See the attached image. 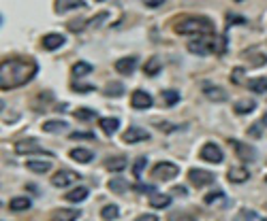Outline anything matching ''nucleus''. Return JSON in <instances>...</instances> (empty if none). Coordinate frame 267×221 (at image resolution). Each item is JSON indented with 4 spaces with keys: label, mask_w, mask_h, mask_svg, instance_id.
Here are the masks:
<instances>
[{
    "label": "nucleus",
    "mask_w": 267,
    "mask_h": 221,
    "mask_svg": "<svg viewBox=\"0 0 267 221\" xmlns=\"http://www.w3.org/2000/svg\"><path fill=\"white\" fill-rule=\"evenodd\" d=\"M75 219H79L77 208H58L53 213V221H75Z\"/></svg>",
    "instance_id": "obj_17"
},
{
    "label": "nucleus",
    "mask_w": 267,
    "mask_h": 221,
    "mask_svg": "<svg viewBox=\"0 0 267 221\" xmlns=\"http://www.w3.org/2000/svg\"><path fill=\"white\" fill-rule=\"evenodd\" d=\"M73 89H75V91H92L94 88H92V85H85V83H75Z\"/></svg>",
    "instance_id": "obj_43"
},
{
    "label": "nucleus",
    "mask_w": 267,
    "mask_h": 221,
    "mask_svg": "<svg viewBox=\"0 0 267 221\" xmlns=\"http://www.w3.org/2000/svg\"><path fill=\"white\" fill-rule=\"evenodd\" d=\"M175 32L178 34H197V36H212L214 32V24L207 17H182L180 21H175Z\"/></svg>",
    "instance_id": "obj_2"
},
{
    "label": "nucleus",
    "mask_w": 267,
    "mask_h": 221,
    "mask_svg": "<svg viewBox=\"0 0 267 221\" xmlns=\"http://www.w3.org/2000/svg\"><path fill=\"white\" fill-rule=\"evenodd\" d=\"M75 181H79V175L73 170H60V172H56L51 179V183L56 187H68V185H73Z\"/></svg>",
    "instance_id": "obj_7"
},
{
    "label": "nucleus",
    "mask_w": 267,
    "mask_h": 221,
    "mask_svg": "<svg viewBox=\"0 0 267 221\" xmlns=\"http://www.w3.org/2000/svg\"><path fill=\"white\" fill-rule=\"evenodd\" d=\"M188 49L197 56H207L210 51H214V36H199V39H192L188 43Z\"/></svg>",
    "instance_id": "obj_4"
},
{
    "label": "nucleus",
    "mask_w": 267,
    "mask_h": 221,
    "mask_svg": "<svg viewBox=\"0 0 267 221\" xmlns=\"http://www.w3.org/2000/svg\"><path fill=\"white\" fill-rule=\"evenodd\" d=\"M109 190L114 193H124L128 190V183L124 179H111L109 181Z\"/></svg>",
    "instance_id": "obj_29"
},
{
    "label": "nucleus",
    "mask_w": 267,
    "mask_h": 221,
    "mask_svg": "<svg viewBox=\"0 0 267 221\" xmlns=\"http://www.w3.org/2000/svg\"><path fill=\"white\" fill-rule=\"evenodd\" d=\"M146 166H148V158H143V155H141V158H137V160H135V164H133V175H135L137 179H139Z\"/></svg>",
    "instance_id": "obj_34"
},
{
    "label": "nucleus",
    "mask_w": 267,
    "mask_h": 221,
    "mask_svg": "<svg viewBox=\"0 0 267 221\" xmlns=\"http://www.w3.org/2000/svg\"><path fill=\"white\" fill-rule=\"evenodd\" d=\"M100 130H103L105 134H114L117 128H120V121L114 119V117H107V119H100Z\"/></svg>",
    "instance_id": "obj_24"
},
{
    "label": "nucleus",
    "mask_w": 267,
    "mask_h": 221,
    "mask_svg": "<svg viewBox=\"0 0 267 221\" xmlns=\"http://www.w3.org/2000/svg\"><path fill=\"white\" fill-rule=\"evenodd\" d=\"M171 221H195V217H190V215H173Z\"/></svg>",
    "instance_id": "obj_45"
},
{
    "label": "nucleus",
    "mask_w": 267,
    "mask_h": 221,
    "mask_svg": "<svg viewBox=\"0 0 267 221\" xmlns=\"http://www.w3.org/2000/svg\"><path fill=\"white\" fill-rule=\"evenodd\" d=\"M26 168L30 172H36V175H45L47 170H51L50 162H43V160H28L26 162Z\"/></svg>",
    "instance_id": "obj_16"
},
{
    "label": "nucleus",
    "mask_w": 267,
    "mask_h": 221,
    "mask_svg": "<svg viewBox=\"0 0 267 221\" xmlns=\"http://www.w3.org/2000/svg\"><path fill=\"white\" fill-rule=\"evenodd\" d=\"M263 123H265V126H267V113H265V117H263Z\"/></svg>",
    "instance_id": "obj_49"
},
{
    "label": "nucleus",
    "mask_w": 267,
    "mask_h": 221,
    "mask_svg": "<svg viewBox=\"0 0 267 221\" xmlns=\"http://www.w3.org/2000/svg\"><path fill=\"white\" fill-rule=\"evenodd\" d=\"M216 200H224V192H212V193H207L205 196V204H214Z\"/></svg>",
    "instance_id": "obj_37"
},
{
    "label": "nucleus",
    "mask_w": 267,
    "mask_h": 221,
    "mask_svg": "<svg viewBox=\"0 0 267 221\" xmlns=\"http://www.w3.org/2000/svg\"><path fill=\"white\" fill-rule=\"evenodd\" d=\"M188 179L195 187H203V185H210L214 183V175L210 170H201V168H192L188 172Z\"/></svg>",
    "instance_id": "obj_6"
},
{
    "label": "nucleus",
    "mask_w": 267,
    "mask_h": 221,
    "mask_svg": "<svg viewBox=\"0 0 267 221\" xmlns=\"http://www.w3.org/2000/svg\"><path fill=\"white\" fill-rule=\"evenodd\" d=\"M137 221H158L156 215H141V217H137Z\"/></svg>",
    "instance_id": "obj_48"
},
{
    "label": "nucleus",
    "mask_w": 267,
    "mask_h": 221,
    "mask_svg": "<svg viewBox=\"0 0 267 221\" xmlns=\"http://www.w3.org/2000/svg\"><path fill=\"white\" fill-rule=\"evenodd\" d=\"M124 166H126V155H114V158L105 160V168L109 172H120L124 170Z\"/></svg>",
    "instance_id": "obj_15"
},
{
    "label": "nucleus",
    "mask_w": 267,
    "mask_h": 221,
    "mask_svg": "<svg viewBox=\"0 0 267 221\" xmlns=\"http://www.w3.org/2000/svg\"><path fill=\"white\" fill-rule=\"evenodd\" d=\"M117 215H120V211H117V206L116 204H107V206L100 211V217L103 219H107V221H114Z\"/></svg>",
    "instance_id": "obj_30"
},
{
    "label": "nucleus",
    "mask_w": 267,
    "mask_h": 221,
    "mask_svg": "<svg viewBox=\"0 0 267 221\" xmlns=\"http://www.w3.org/2000/svg\"><path fill=\"white\" fill-rule=\"evenodd\" d=\"M263 126H265V123H254V126H250L248 128V136H252V138H261V136H263Z\"/></svg>",
    "instance_id": "obj_36"
},
{
    "label": "nucleus",
    "mask_w": 267,
    "mask_h": 221,
    "mask_svg": "<svg viewBox=\"0 0 267 221\" xmlns=\"http://www.w3.org/2000/svg\"><path fill=\"white\" fill-rule=\"evenodd\" d=\"M92 73V64L88 62H77L73 66V77H83V74H90Z\"/></svg>",
    "instance_id": "obj_28"
},
{
    "label": "nucleus",
    "mask_w": 267,
    "mask_h": 221,
    "mask_svg": "<svg viewBox=\"0 0 267 221\" xmlns=\"http://www.w3.org/2000/svg\"><path fill=\"white\" fill-rule=\"evenodd\" d=\"M62 45H64L62 34H45L43 36V47H45L47 51H56V49H60Z\"/></svg>",
    "instance_id": "obj_12"
},
{
    "label": "nucleus",
    "mask_w": 267,
    "mask_h": 221,
    "mask_svg": "<svg viewBox=\"0 0 267 221\" xmlns=\"http://www.w3.org/2000/svg\"><path fill=\"white\" fill-rule=\"evenodd\" d=\"M36 74V64L32 60H21V58H11L4 60L0 66V88L2 89H13L19 85L28 83Z\"/></svg>",
    "instance_id": "obj_1"
},
{
    "label": "nucleus",
    "mask_w": 267,
    "mask_h": 221,
    "mask_svg": "<svg viewBox=\"0 0 267 221\" xmlns=\"http://www.w3.org/2000/svg\"><path fill=\"white\" fill-rule=\"evenodd\" d=\"M165 0H143V4H148V7H160V4H163Z\"/></svg>",
    "instance_id": "obj_46"
},
{
    "label": "nucleus",
    "mask_w": 267,
    "mask_h": 221,
    "mask_svg": "<svg viewBox=\"0 0 267 221\" xmlns=\"http://www.w3.org/2000/svg\"><path fill=\"white\" fill-rule=\"evenodd\" d=\"M235 113H239V115H246V113H252L256 109V104L252 100H239V102H235Z\"/></svg>",
    "instance_id": "obj_25"
},
{
    "label": "nucleus",
    "mask_w": 267,
    "mask_h": 221,
    "mask_svg": "<svg viewBox=\"0 0 267 221\" xmlns=\"http://www.w3.org/2000/svg\"><path fill=\"white\" fill-rule=\"evenodd\" d=\"M105 17H107V13H99L94 17V21H88V28H94V26H99L100 21H105Z\"/></svg>",
    "instance_id": "obj_42"
},
{
    "label": "nucleus",
    "mask_w": 267,
    "mask_h": 221,
    "mask_svg": "<svg viewBox=\"0 0 267 221\" xmlns=\"http://www.w3.org/2000/svg\"><path fill=\"white\" fill-rule=\"evenodd\" d=\"M239 217H242V219H248V221H263L256 213H250V211H242V215H239Z\"/></svg>",
    "instance_id": "obj_41"
},
{
    "label": "nucleus",
    "mask_w": 267,
    "mask_h": 221,
    "mask_svg": "<svg viewBox=\"0 0 267 221\" xmlns=\"http://www.w3.org/2000/svg\"><path fill=\"white\" fill-rule=\"evenodd\" d=\"M143 73L148 74V77H154V74L160 73V60L158 58H150V60L143 64Z\"/></svg>",
    "instance_id": "obj_23"
},
{
    "label": "nucleus",
    "mask_w": 267,
    "mask_h": 221,
    "mask_svg": "<svg viewBox=\"0 0 267 221\" xmlns=\"http://www.w3.org/2000/svg\"><path fill=\"white\" fill-rule=\"evenodd\" d=\"M135 190L139 192V193H154V190L150 185H143V183H139V185L135 187Z\"/></svg>",
    "instance_id": "obj_44"
},
{
    "label": "nucleus",
    "mask_w": 267,
    "mask_h": 221,
    "mask_svg": "<svg viewBox=\"0 0 267 221\" xmlns=\"http://www.w3.org/2000/svg\"><path fill=\"white\" fill-rule=\"evenodd\" d=\"M229 24H244V17H239V15H229Z\"/></svg>",
    "instance_id": "obj_47"
},
{
    "label": "nucleus",
    "mask_w": 267,
    "mask_h": 221,
    "mask_svg": "<svg viewBox=\"0 0 267 221\" xmlns=\"http://www.w3.org/2000/svg\"><path fill=\"white\" fill-rule=\"evenodd\" d=\"M85 0H56V13H67L71 9H83Z\"/></svg>",
    "instance_id": "obj_13"
},
{
    "label": "nucleus",
    "mask_w": 267,
    "mask_h": 221,
    "mask_svg": "<svg viewBox=\"0 0 267 221\" xmlns=\"http://www.w3.org/2000/svg\"><path fill=\"white\" fill-rule=\"evenodd\" d=\"M131 104L135 106V109L146 111L152 106V96L146 94V91H141V89H137V91H133V96H131Z\"/></svg>",
    "instance_id": "obj_9"
},
{
    "label": "nucleus",
    "mask_w": 267,
    "mask_h": 221,
    "mask_svg": "<svg viewBox=\"0 0 267 221\" xmlns=\"http://www.w3.org/2000/svg\"><path fill=\"white\" fill-rule=\"evenodd\" d=\"M163 100H165V104L167 106H173V104H178L180 94L175 89H167V91H163Z\"/></svg>",
    "instance_id": "obj_32"
},
{
    "label": "nucleus",
    "mask_w": 267,
    "mask_h": 221,
    "mask_svg": "<svg viewBox=\"0 0 267 221\" xmlns=\"http://www.w3.org/2000/svg\"><path fill=\"white\" fill-rule=\"evenodd\" d=\"M178 175H180V168L175 164H171V162H160V164H156L152 170V177L158 181H171Z\"/></svg>",
    "instance_id": "obj_3"
},
{
    "label": "nucleus",
    "mask_w": 267,
    "mask_h": 221,
    "mask_svg": "<svg viewBox=\"0 0 267 221\" xmlns=\"http://www.w3.org/2000/svg\"><path fill=\"white\" fill-rule=\"evenodd\" d=\"M71 160L79 162V164H88V162H92V160H94V153H90L88 149L77 147V149H73V151H71Z\"/></svg>",
    "instance_id": "obj_18"
},
{
    "label": "nucleus",
    "mask_w": 267,
    "mask_h": 221,
    "mask_svg": "<svg viewBox=\"0 0 267 221\" xmlns=\"http://www.w3.org/2000/svg\"><path fill=\"white\" fill-rule=\"evenodd\" d=\"M73 117L75 119H79V121H90V119H94L96 117V113L90 111V109H77L73 113Z\"/></svg>",
    "instance_id": "obj_31"
},
{
    "label": "nucleus",
    "mask_w": 267,
    "mask_h": 221,
    "mask_svg": "<svg viewBox=\"0 0 267 221\" xmlns=\"http://www.w3.org/2000/svg\"><path fill=\"white\" fill-rule=\"evenodd\" d=\"M227 177H229V181H231V183H244V181H248L250 172L244 170V168H231Z\"/></svg>",
    "instance_id": "obj_22"
},
{
    "label": "nucleus",
    "mask_w": 267,
    "mask_h": 221,
    "mask_svg": "<svg viewBox=\"0 0 267 221\" xmlns=\"http://www.w3.org/2000/svg\"><path fill=\"white\" fill-rule=\"evenodd\" d=\"M71 138H77V141H88V138H94L92 132H73Z\"/></svg>",
    "instance_id": "obj_39"
},
{
    "label": "nucleus",
    "mask_w": 267,
    "mask_h": 221,
    "mask_svg": "<svg viewBox=\"0 0 267 221\" xmlns=\"http://www.w3.org/2000/svg\"><path fill=\"white\" fill-rule=\"evenodd\" d=\"M15 151L19 155H28V153H36L39 151V141L36 138H21L15 143Z\"/></svg>",
    "instance_id": "obj_10"
},
{
    "label": "nucleus",
    "mask_w": 267,
    "mask_h": 221,
    "mask_svg": "<svg viewBox=\"0 0 267 221\" xmlns=\"http://www.w3.org/2000/svg\"><path fill=\"white\" fill-rule=\"evenodd\" d=\"M203 94H205L212 102H224L229 98L227 89L218 88V85H210V83H203Z\"/></svg>",
    "instance_id": "obj_8"
},
{
    "label": "nucleus",
    "mask_w": 267,
    "mask_h": 221,
    "mask_svg": "<svg viewBox=\"0 0 267 221\" xmlns=\"http://www.w3.org/2000/svg\"><path fill=\"white\" fill-rule=\"evenodd\" d=\"M171 204V196H165V193H156L154 192L152 196H150V206L154 208H167Z\"/></svg>",
    "instance_id": "obj_19"
},
{
    "label": "nucleus",
    "mask_w": 267,
    "mask_h": 221,
    "mask_svg": "<svg viewBox=\"0 0 267 221\" xmlns=\"http://www.w3.org/2000/svg\"><path fill=\"white\" fill-rule=\"evenodd\" d=\"M248 88L250 91H254V94H265L267 91V79L265 77H254L248 81Z\"/></svg>",
    "instance_id": "obj_21"
},
{
    "label": "nucleus",
    "mask_w": 267,
    "mask_h": 221,
    "mask_svg": "<svg viewBox=\"0 0 267 221\" xmlns=\"http://www.w3.org/2000/svg\"><path fill=\"white\" fill-rule=\"evenodd\" d=\"M43 130L45 132H60V130H67V123L64 121H45L43 123Z\"/></svg>",
    "instance_id": "obj_33"
},
{
    "label": "nucleus",
    "mask_w": 267,
    "mask_h": 221,
    "mask_svg": "<svg viewBox=\"0 0 267 221\" xmlns=\"http://www.w3.org/2000/svg\"><path fill=\"white\" fill-rule=\"evenodd\" d=\"M99 2H103V0H99Z\"/></svg>",
    "instance_id": "obj_50"
},
{
    "label": "nucleus",
    "mask_w": 267,
    "mask_h": 221,
    "mask_svg": "<svg viewBox=\"0 0 267 221\" xmlns=\"http://www.w3.org/2000/svg\"><path fill=\"white\" fill-rule=\"evenodd\" d=\"M137 68V58H122L116 62V71L120 74H133V71Z\"/></svg>",
    "instance_id": "obj_14"
},
{
    "label": "nucleus",
    "mask_w": 267,
    "mask_h": 221,
    "mask_svg": "<svg viewBox=\"0 0 267 221\" xmlns=\"http://www.w3.org/2000/svg\"><path fill=\"white\" fill-rule=\"evenodd\" d=\"M222 151L218 145H214V143H207V145H203V149H201V160H205V162H210V164H220L222 162Z\"/></svg>",
    "instance_id": "obj_5"
},
{
    "label": "nucleus",
    "mask_w": 267,
    "mask_h": 221,
    "mask_svg": "<svg viewBox=\"0 0 267 221\" xmlns=\"http://www.w3.org/2000/svg\"><path fill=\"white\" fill-rule=\"evenodd\" d=\"M9 208H11V211H28V208H30V200H28V198H13V200H11L9 202Z\"/></svg>",
    "instance_id": "obj_26"
},
{
    "label": "nucleus",
    "mask_w": 267,
    "mask_h": 221,
    "mask_svg": "<svg viewBox=\"0 0 267 221\" xmlns=\"http://www.w3.org/2000/svg\"><path fill=\"white\" fill-rule=\"evenodd\" d=\"M231 145H233L235 149H237V155H239V158H244V160H254V151L250 149V147H246V145L237 143V141H231Z\"/></svg>",
    "instance_id": "obj_27"
},
{
    "label": "nucleus",
    "mask_w": 267,
    "mask_h": 221,
    "mask_svg": "<svg viewBox=\"0 0 267 221\" xmlns=\"http://www.w3.org/2000/svg\"><path fill=\"white\" fill-rule=\"evenodd\" d=\"M148 136L150 134L146 130H141V128H128V130L124 132V143H131V145H135V143H141V141H148Z\"/></svg>",
    "instance_id": "obj_11"
},
{
    "label": "nucleus",
    "mask_w": 267,
    "mask_h": 221,
    "mask_svg": "<svg viewBox=\"0 0 267 221\" xmlns=\"http://www.w3.org/2000/svg\"><path fill=\"white\" fill-rule=\"evenodd\" d=\"M88 196H90V190H88V187H75V190L68 192L64 198H67L68 202H82V200H85Z\"/></svg>",
    "instance_id": "obj_20"
},
{
    "label": "nucleus",
    "mask_w": 267,
    "mask_h": 221,
    "mask_svg": "<svg viewBox=\"0 0 267 221\" xmlns=\"http://www.w3.org/2000/svg\"><path fill=\"white\" fill-rule=\"evenodd\" d=\"M250 56H252V51H250ZM252 64H254V66H263V64H267V56H263V53L252 56Z\"/></svg>",
    "instance_id": "obj_40"
},
{
    "label": "nucleus",
    "mask_w": 267,
    "mask_h": 221,
    "mask_svg": "<svg viewBox=\"0 0 267 221\" xmlns=\"http://www.w3.org/2000/svg\"><path fill=\"white\" fill-rule=\"evenodd\" d=\"M244 68H235V71H233V74H231V81H233V83H242V81H244Z\"/></svg>",
    "instance_id": "obj_38"
},
{
    "label": "nucleus",
    "mask_w": 267,
    "mask_h": 221,
    "mask_svg": "<svg viewBox=\"0 0 267 221\" xmlns=\"http://www.w3.org/2000/svg\"><path fill=\"white\" fill-rule=\"evenodd\" d=\"M105 94H107V96H122V94H124V85L109 83V85L105 88Z\"/></svg>",
    "instance_id": "obj_35"
}]
</instances>
